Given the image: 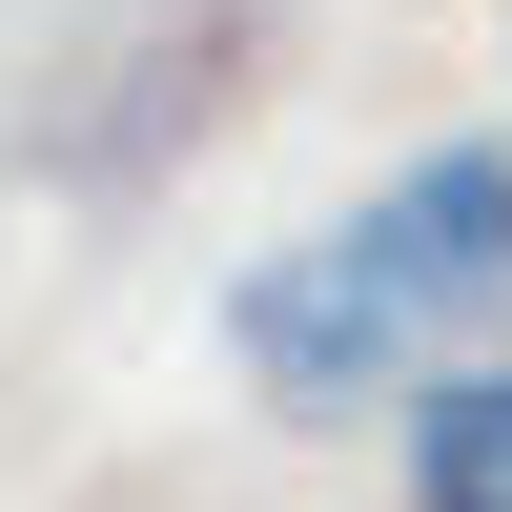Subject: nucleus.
<instances>
[{
  "mask_svg": "<svg viewBox=\"0 0 512 512\" xmlns=\"http://www.w3.org/2000/svg\"><path fill=\"white\" fill-rule=\"evenodd\" d=\"M410 492L431 512H512V369H451L410 410Z\"/></svg>",
  "mask_w": 512,
  "mask_h": 512,
  "instance_id": "obj_2",
  "label": "nucleus"
},
{
  "mask_svg": "<svg viewBox=\"0 0 512 512\" xmlns=\"http://www.w3.org/2000/svg\"><path fill=\"white\" fill-rule=\"evenodd\" d=\"M492 308H512V144H431V164H390L328 246L246 267L226 349H246L267 410H369V390H410L431 349H472Z\"/></svg>",
  "mask_w": 512,
  "mask_h": 512,
  "instance_id": "obj_1",
  "label": "nucleus"
}]
</instances>
